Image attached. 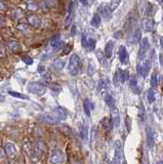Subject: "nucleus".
<instances>
[{
  "label": "nucleus",
  "mask_w": 163,
  "mask_h": 164,
  "mask_svg": "<svg viewBox=\"0 0 163 164\" xmlns=\"http://www.w3.org/2000/svg\"><path fill=\"white\" fill-rule=\"evenodd\" d=\"M162 21H163V17H162Z\"/></svg>",
  "instance_id": "nucleus-48"
},
{
  "label": "nucleus",
  "mask_w": 163,
  "mask_h": 164,
  "mask_svg": "<svg viewBox=\"0 0 163 164\" xmlns=\"http://www.w3.org/2000/svg\"><path fill=\"white\" fill-rule=\"evenodd\" d=\"M98 16L101 18L103 17L106 21H109L111 18H112V13H111V10H109L108 5H101V6L98 7Z\"/></svg>",
  "instance_id": "nucleus-13"
},
{
  "label": "nucleus",
  "mask_w": 163,
  "mask_h": 164,
  "mask_svg": "<svg viewBox=\"0 0 163 164\" xmlns=\"http://www.w3.org/2000/svg\"><path fill=\"white\" fill-rule=\"evenodd\" d=\"M64 153L60 149H54L49 154V162L50 164H62L64 162Z\"/></svg>",
  "instance_id": "nucleus-4"
},
{
  "label": "nucleus",
  "mask_w": 163,
  "mask_h": 164,
  "mask_svg": "<svg viewBox=\"0 0 163 164\" xmlns=\"http://www.w3.org/2000/svg\"><path fill=\"white\" fill-rule=\"evenodd\" d=\"M160 47L163 49V37H160Z\"/></svg>",
  "instance_id": "nucleus-43"
},
{
  "label": "nucleus",
  "mask_w": 163,
  "mask_h": 164,
  "mask_svg": "<svg viewBox=\"0 0 163 164\" xmlns=\"http://www.w3.org/2000/svg\"><path fill=\"white\" fill-rule=\"evenodd\" d=\"M114 47H115V42L114 41L111 40L109 42H107L106 46H105V51H104V54H105V57H106V59H110V57H112Z\"/></svg>",
  "instance_id": "nucleus-17"
},
{
  "label": "nucleus",
  "mask_w": 163,
  "mask_h": 164,
  "mask_svg": "<svg viewBox=\"0 0 163 164\" xmlns=\"http://www.w3.org/2000/svg\"><path fill=\"white\" fill-rule=\"evenodd\" d=\"M94 71H95V70H94V68H93V66H92L91 64H90V65H89V67H88V71H87L88 75H90V76H91V75L94 73Z\"/></svg>",
  "instance_id": "nucleus-39"
},
{
  "label": "nucleus",
  "mask_w": 163,
  "mask_h": 164,
  "mask_svg": "<svg viewBox=\"0 0 163 164\" xmlns=\"http://www.w3.org/2000/svg\"><path fill=\"white\" fill-rule=\"evenodd\" d=\"M120 4H121V1H120V0H116V1H110L108 7H109V10H111V13H112V11L117 10V7H118Z\"/></svg>",
  "instance_id": "nucleus-30"
},
{
  "label": "nucleus",
  "mask_w": 163,
  "mask_h": 164,
  "mask_svg": "<svg viewBox=\"0 0 163 164\" xmlns=\"http://www.w3.org/2000/svg\"><path fill=\"white\" fill-rule=\"evenodd\" d=\"M129 85H130L131 89L133 90L135 93H137V89H138V87H137V77H135V76H131L130 77V80H129Z\"/></svg>",
  "instance_id": "nucleus-27"
},
{
  "label": "nucleus",
  "mask_w": 163,
  "mask_h": 164,
  "mask_svg": "<svg viewBox=\"0 0 163 164\" xmlns=\"http://www.w3.org/2000/svg\"><path fill=\"white\" fill-rule=\"evenodd\" d=\"M160 81H161V82H162V83H163V75L161 76V77H160Z\"/></svg>",
  "instance_id": "nucleus-45"
},
{
  "label": "nucleus",
  "mask_w": 163,
  "mask_h": 164,
  "mask_svg": "<svg viewBox=\"0 0 163 164\" xmlns=\"http://www.w3.org/2000/svg\"><path fill=\"white\" fill-rule=\"evenodd\" d=\"M22 61H23L26 65H32V64H33V59L30 56H27V54L22 56Z\"/></svg>",
  "instance_id": "nucleus-35"
},
{
  "label": "nucleus",
  "mask_w": 163,
  "mask_h": 164,
  "mask_svg": "<svg viewBox=\"0 0 163 164\" xmlns=\"http://www.w3.org/2000/svg\"><path fill=\"white\" fill-rule=\"evenodd\" d=\"M141 40V30L140 28H137V30L134 31L133 35H132V38H131V43L132 44H137Z\"/></svg>",
  "instance_id": "nucleus-23"
},
{
  "label": "nucleus",
  "mask_w": 163,
  "mask_h": 164,
  "mask_svg": "<svg viewBox=\"0 0 163 164\" xmlns=\"http://www.w3.org/2000/svg\"><path fill=\"white\" fill-rule=\"evenodd\" d=\"M118 57H119V61H120V63H121V64H123V65H126V64H128V61H129L128 53H127V49H126V47L123 46V45H121V46H120V48H119Z\"/></svg>",
  "instance_id": "nucleus-12"
},
{
  "label": "nucleus",
  "mask_w": 163,
  "mask_h": 164,
  "mask_svg": "<svg viewBox=\"0 0 163 164\" xmlns=\"http://www.w3.org/2000/svg\"><path fill=\"white\" fill-rule=\"evenodd\" d=\"M7 56V51H6V47L5 45H3L1 42H0V59H4Z\"/></svg>",
  "instance_id": "nucleus-34"
},
{
  "label": "nucleus",
  "mask_w": 163,
  "mask_h": 164,
  "mask_svg": "<svg viewBox=\"0 0 163 164\" xmlns=\"http://www.w3.org/2000/svg\"><path fill=\"white\" fill-rule=\"evenodd\" d=\"M141 28L144 29L145 32H153L154 28H155V22L151 18H145L141 20Z\"/></svg>",
  "instance_id": "nucleus-10"
},
{
  "label": "nucleus",
  "mask_w": 163,
  "mask_h": 164,
  "mask_svg": "<svg viewBox=\"0 0 163 164\" xmlns=\"http://www.w3.org/2000/svg\"><path fill=\"white\" fill-rule=\"evenodd\" d=\"M51 116L57 121L65 120L67 118V111L65 110L63 107H55L54 110H52Z\"/></svg>",
  "instance_id": "nucleus-8"
},
{
  "label": "nucleus",
  "mask_w": 163,
  "mask_h": 164,
  "mask_svg": "<svg viewBox=\"0 0 163 164\" xmlns=\"http://www.w3.org/2000/svg\"><path fill=\"white\" fill-rule=\"evenodd\" d=\"M28 90L35 96H43L46 92V87L39 82H30L28 84Z\"/></svg>",
  "instance_id": "nucleus-2"
},
{
  "label": "nucleus",
  "mask_w": 163,
  "mask_h": 164,
  "mask_svg": "<svg viewBox=\"0 0 163 164\" xmlns=\"http://www.w3.org/2000/svg\"><path fill=\"white\" fill-rule=\"evenodd\" d=\"M42 120L44 121V122H47V123H50V124H55L58 122V121L55 120L52 116H45V115L42 117Z\"/></svg>",
  "instance_id": "nucleus-36"
},
{
  "label": "nucleus",
  "mask_w": 163,
  "mask_h": 164,
  "mask_svg": "<svg viewBox=\"0 0 163 164\" xmlns=\"http://www.w3.org/2000/svg\"><path fill=\"white\" fill-rule=\"evenodd\" d=\"M80 136H81V139L83 141H86L88 138V128L86 125H82L80 127Z\"/></svg>",
  "instance_id": "nucleus-28"
},
{
  "label": "nucleus",
  "mask_w": 163,
  "mask_h": 164,
  "mask_svg": "<svg viewBox=\"0 0 163 164\" xmlns=\"http://www.w3.org/2000/svg\"><path fill=\"white\" fill-rule=\"evenodd\" d=\"M114 161L119 163H122L123 160V149L122 145L119 141H117L115 143V152H114Z\"/></svg>",
  "instance_id": "nucleus-9"
},
{
  "label": "nucleus",
  "mask_w": 163,
  "mask_h": 164,
  "mask_svg": "<svg viewBox=\"0 0 163 164\" xmlns=\"http://www.w3.org/2000/svg\"><path fill=\"white\" fill-rule=\"evenodd\" d=\"M114 37H115V38H121L122 37V32L121 31H118V32H117V33H115V34H114Z\"/></svg>",
  "instance_id": "nucleus-41"
},
{
  "label": "nucleus",
  "mask_w": 163,
  "mask_h": 164,
  "mask_svg": "<svg viewBox=\"0 0 163 164\" xmlns=\"http://www.w3.org/2000/svg\"><path fill=\"white\" fill-rule=\"evenodd\" d=\"M90 24L92 27H94V28H98V27L101 26V18L98 16V14H94L93 17H92V19L90 21Z\"/></svg>",
  "instance_id": "nucleus-24"
},
{
  "label": "nucleus",
  "mask_w": 163,
  "mask_h": 164,
  "mask_svg": "<svg viewBox=\"0 0 163 164\" xmlns=\"http://www.w3.org/2000/svg\"><path fill=\"white\" fill-rule=\"evenodd\" d=\"M95 44H97V41L94 39H92L90 37H86L85 35L82 36V45L85 49H87L88 51L93 50L95 48Z\"/></svg>",
  "instance_id": "nucleus-11"
},
{
  "label": "nucleus",
  "mask_w": 163,
  "mask_h": 164,
  "mask_svg": "<svg viewBox=\"0 0 163 164\" xmlns=\"http://www.w3.org/2000/svg\"><path fill=\"white\" fill-rule=\"evenodd\" d=\"M8 48H9V50L14 53H17L21 50L20 43H18L15 39H10V40L8 41Z\"/></svg>",
  "instance_id": "nucleus-20"
},
{
  "label": "nucleus",
  "mask_w": 163,
  "mask_h": 164,
  "mask_svg": "<svg viewBox=\"0 0 163 164\" xmlns=\"http://www.w3.org/2000/svg\"><path fill=\"white\" fill-rule=\"evenodd\" d=\"M27 20H28L29 25L34 27V28H39L42 24L41 19H40L38 16H36V14H30V16H28Z\"/></svg>",
  "instance_id": "nucleus-15"
},
{
  "label": "nucleus",
  "mask_w": 163,
  "mask_h": 164,
  "mask_svg": "<svg viewBox=\"0 0 163 164\" xmlns=\"http://www.w3.org/2000/svg\"><path fill=\"white\" fill-rule=\"evenodd\" d=\"M9 96H14V98H17V99H21V100H29L27 96L25 95H22V93H18V92H8Z\"/></svg>",
  "instance_id": "nucleus-33"
},
{
  "label": "nucleus",
  "mask_w": 163,
  "mask_h": 164,
  "mask_svg": "<svg viewBox=\"0 0 163 164\" xmlns=\"http://www.w3.org/2000/svg\"><path fill=\"white\" fill-rule=\"evenodd\" d=\"M126 125H127V129L129 131V130H130V127H129V118L128 117H126Z\"/></svg>",
  "instance_id": "nucleus-42"
},
{
  "label": "nucleus",
  "mask_w": 163,
  "mask_h": 164,
  "mask_svg": "<svg viewBox=\"0 0 163 164\" xmlns=\"http://www.w3.org/2000/svg\"><path fill=\"white\" fill-rule=\"evenodd\" d=\"M101 124L104 125V127L108 130L111 129V127H112V123H111V121L109 119H104L103 122H101Z\"/></svg>",
  "instance_id": "nucleus-37"
},
{
  "label": "nucleus",
  "mask_w": 163,
  "mask_h": 164,
  "mask_svg": "<svg viewBox=\"0 0 163 164\" xmlns=\"http://www.w3.org/2000/svg\"><path fill=\"white\" fill-rule=\"evenodd\" d=\"M83 109H84V113L87 117L91 115V110L93 109V104L89 101V100H85L83 102Z\"/></svg>",
  "instance_id": "nucleus-21"
},
{
  "label": "nucleus",
  "mask_w": 163,
  "mask_h": 164,
  "mask_svg": "<svg viewBox=\"0 0 163 164\" xmlns=\"http://www.w3.org/2000/svg\"><path fill=\"white\" fill-rule=\"evenodd\" d=\"M97 57L98 62L101 63V65H103V66L107 65V59H106V57H105L103 51H101V50L97 51Z\"/></svg>",
  "instance_id": "nucleus-29"
},
{
  "label": "nucleus",
  "mask_w": 163,
  "mask_h": 164,
  "mask_svg": "<svg viewBox=\"0 0 163 164\" xmlns=\"http://www.w3.org/2000/svg\"><path fill=\"white\" fill-rule=\"evenodd\" d=\"M147 99H148V102H149L150 104H152V103L155 102V92H154V89L150 88L149 90H148Z\"/></svg>",
  "instance_id": "nucleus-32"
},
{
  "label": "nucleus",
  "mask_w": 163,
  "mask_h": 164,
  "mask_svg": "<svg viewBox=\"0 0 163 164\" xmlns=\"http://www.w3.org/2000/svg\"><path fill=\"white\" fill-rule=\"evenodd\" d=\"M4 153L6 154V156L10 159H14V158L17 157L18 155V149L15 144L11 142H5L4 143Z\"/></svg>",
  "instance_id": "nucleus-6"
},
{
  "label": "nucleus",
  "mask_w": 163,
  "mask_h": 164,
  "mask_svg": "<svg viewBox=\"0 0 163 164\" xmlns=\"http://www.w3.org/2000/svg\"><path fill=\"white\" fill-rule=\"evenodd\" d=\"M154 143H155V132H154V130L151 128V127H149V128H147V145H148V147L150 149L153 148Z\"/></svg>",
  "instance_id": "nucleus-18"
},
{
  "label": "nucleus",
  "mask_w": 163,
  "mask_h": 164,
  "mask_svg": "<svg viewBox=\"0 0 163 164\" xmlns=\"http://www.w3.org/2000/svg\"><path fill=\"white\" fill-rule=\"evenodd\" d=\"M5 10H6V3L0 1V11H5Z\"/></svg>",
  "instance_id": "nucleus-40"
},
{
  "label": "nucleus",
  "mask_w": 163,
  "mask_h": 164,
  "mask_svg": "<svg viewBox=\"0 0 163 164\" xmlns=\"http://www.w3.org/2000/svg\"><path fill=\"white\" fill-rule=\"evenodd\" d=\"M72 21H73V14L72 13H71V14L69 13L66 21H65V24H66V26H70L71 24H72Z\"/></svg>",
  "instance_id": "nucleus-38"
},
{
  "label": "nucleus",
  "mask_w": 163,
  "mask_h": 164,
  "mask_svg": "<svg viewBox=\"0 0 163 164\" xmlns=\"http://www.w3.org/2000/svg\"><path fill=\"white\" fill-rule=\"evenodd\" d=\"M149 47H150L149 39L147 37L141 39V43H140V51H138V59L141 61L145 60V57H146L147 53H148V50H149Z\"/></svg>",
  "instance_id": "nucleus-7"
},
{
  "label": "nucleus",
  "mask_w": 163,
  "mask_h": 164,
  "mask_svg": "<svg viewBox=\"0 0 163 164\" xmlns=\"http://www.w3.org/2000/svg\"><path fill=\"white\" fill-rule=\"evenodd\" d=\"M23 149L25 151V153L27 154V156L32 157L34 154H35V151H34V148L32 146V143L30 141H25L23 144Z\"/></svg>",
  "instance_id": "nucleus-19"
},
{
  "label": "nucleus",
  "mask_w": 163,
  "mask_h": 164,
  "mask_svg": "<svg viewBox=\"0 0 163 164\" xmlns=\"http://www.w3.org/2000/svg\"><path fill=\"white\" fill-rule=\"evenodd\" d=\"M129 79V73L126 70H121L118 69L114 74L113 82L116 86H118L120 83H124Z\"/></svg>",
  "instance_id": "nucleus-3"
},
{
  "label": "nucleus",
  "mask_w": 163,
  "mask_h": 164,
  "mask_svg": "<svg viewBox=\"0 0 163 164\" xmlns=\"http://www.w3.org/2000/svg\"><path fill=\"white\" fill-rule=\"evenodd\" d=\"M151 70V61L150 60H144L141 61V63H140L137 66V72L138 75H141V77H147L148 73Z\"/></svg>",
  "instance_id": "nucleus-5"
},
{
  "label": "nucleus",
  "mask_w": 163,
  "mask_h": 164,
  "mask_svg": "<svg viewBox=\"0 0 163 164\" xmlns=\"http://www.w3.org/2000/svg\"><path fill=\"white\" fill-rule=\"evenodd\" d=\"M64 45V41L61 39L60 35H55L54 37H52V39L50 40V46L54 48V50H58L63 47Z\"/></svg>",
  "instance_id": "nucleus-16"
},
{
  "label": "nucleus",
  "mask_w": 163,
  "mask_h": 164,
  "mask_svg": "<svg viewBox=\"0 0 163 164\" xmlns=\"http://www.w3.org/2000/svg\"><path fill=\"white\" fill-rule=\"evenodd\" d=\"M81 61H80L79 57L76 54H72L69 60V65H68V71H69L70 75L76 76L79 74L80 70H81Z\"/></svg>",
  "instance_id": "nucleus-1"
},
{
  "label": "nucleus",
  "mask_w": 163,
  "mask_h": 164,
  "mask_svg": "<svg viewBox=\"0 0 163 164\" xmlns=\"http://www.w3.org/2000/svg\"><path fill=\"white\" fill-rule=\"evenodd\" d=\"M104 101L109 108H111V109L115 108V100H114V98L110 95V93H106V95L104 96Z\"/></svg>",
  "instance_id": "nucleus-22"
},
{
  "label": "nucleus",
  "mask_w": 163,
  "mask_h": 164,
  "mask_svg": "<svg viewBox=\"0 0 163 164\" xmlns=\"http://www.w3.org/2000/svg\"><path fill=\"white\" fill-rule=\"evenodd\" d=\"M111 123L114 127H118L120 125V113L118 109L116 108L112 109V112H111Z\"/></svg>",
  "instance_id": "nucleus-14"
},
{
  "label": "nucleus",
  "mask_w": 163,
  "mask_h": 164,
  "mask_svg": "<svg viewBox=\"0 0 163 164\" xmlns=\"http://www.w3.org/2000/svg\"><path fill=\"white\" fill-rule=\"evenodd\" d=\"M65 65H66V63H65L64 60H61V59H58L55 60L54 62V65H52V67H54V70H58V71H61V70L64 69Z\"/></svg>",
  "instance_id": "nucleus-26"
},
{
  "label": "nucleus",
  "mask_w": 163,
  "mask_h": 164,
  "mask_svg": "<svg viewBox=\"0 0 163 164\" xmlns=\"http://www.w3.org/2000/svg\"><path fill=\"white\" fill-rule=\"evenodd\" d=\"M162 92H163V86H162Z\"/></svg>",
  "instance_id": "nucleus-47"
},
{
  "label": "nucleus",
  "mask_w": 163,
  "mask_h": 164,
  "mask_svg": "<svg viewBox=\"0 0 163 164\" xmlns=\"http://www.w3.org/2000/svg\"><path fill=\"white\" fill-rule=\"evenodd\" d=\"M46 151V147L45 144L43 142H38L37 143V148H36V153L39 155V156H43V154L45 153ZM37 155V156H38Z\"/></svg>",
  "instance_id": "nucleus-25"
},
{
  "label": "nucleus",
  "mask_w": 163,
  "mask_h": 164,
  "mask_svg": "<svg viewBox=\"0 0 163 164\" xmlns=\"http://www.w3.org/2000/svg\"><path fill=\"white\" fill-rule=\"evenodd\" d=\"M81 3H82V4H84V5H88L89 2H88V1H81Z\"/></svg>",
  "instance_id": "nucleus-44"
},
{
  "label": "nucleus",
  "mask_w": 163,
  "mask_h": 164,
  "mask_svg": "<svg viewBox=\"0 0 163 164\" xmlns=\"http://www.w3.org/2000/svg\"><path fill=\"white\" fill-rule=\"evenodd\" d=\"M151 86L153 88H156L158 86V79H157V73L154 72L152 73V76H151Z\"/></svg>",
  "instance_id": "nucleus-31"
},
{
  "label": "nucleus",
  "mask_w": 163,
  "mask_h": 164,
  "mask_svg": "<svg viewBox=\"0 0 163 164\" xmlns=\"http://www.w3.org/2000/svg\"><path fill=\"white\" fill-rule=\"evenodd\" d=\"M157 164H163V162H162V161H160V162H158Z\"/></svg>",
  "instance_id": "nucleus-46"
}]
</instances>
